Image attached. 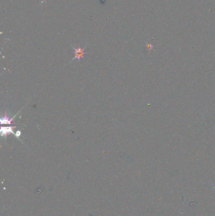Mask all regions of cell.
Returning <instances> with one entry per match:
<instances>
[{
    "mask_svg": "<svg viewBox=\"0 0 215 216\" xmlns=\"http://www.w3.org/2000/svg\"><path fill=\"white\" fill-rule=\"evenodd\" d=\"M72 47L74 50V55H75V56H74L71 62L75 60H76L78 61H80L81 59L85 56V55L86 54V53L85 52L86 47H85L83 48H81L80 47H78V48H75V47L73 46Z\"/></svg>",
    "mask_w": 215,
    "mask_h": 216,
    "instance_id": "6da1fadb",
    "label": "cell"
},
{
    "mask_svg": "<svg viewBox=\"0 0 215 216\" xmlns=\"http://www.w3.org/2000/svg\"><path fill=\"white\" fill-rule=\"evenodd\" d=\"M13 128L15 127H1L0 130H1V135L3 137V138H6L8 135L11 134H15V133L13 132Z\"/></svg>",
    "mask_w": 215,
    "mask_h": 216,
    "instance_id": "7a4b0ae2",
    "label": "cell"
},
{
    "mask_svg": "<svg viewBox=\"0 0 215 216\" xmlns=\"http://www.w3.org/2000/svg\"><path fill=\"white\" fill-rule=\"evenodd\" d=\"M15 117V116H14L13 117H11V118H9V117L7 116L6 114H5L4 116H3L1 118V124H11Z\"/></svg>",
    "mask_w": 215,
    "mask_h": 216,
    "instance_id": "3957f363",
    "label": "cell"
},
{
    "mask_svg": "<svg viewBox=\"0 0 215 216\" xmlns=\"http://www.w3.org/2000/svg\"><path fill=\"white\" fill-rule=\"evenodd\" d=\"M20 135H21V132H20V131H17L16 133H15V136H17V138H18V137L20 136Z\"/></svg>",
    "mask_w": 215,
    "mask_h": 216,
    "instance_id": "277c9868",
    "label": "cell"
},
{
    "mask_svg": "<svg viewBox=\"0 0 215 216\" xmlns=\"http://www.w3.org/2000/svg\"><path fill=\"white\" fill-rule=\"evenodd\" d=\"M147 49H148V50H151L152 48H153V46H152L151 44H147Z\"/></svg>",
    "mask_w": 215,
    "mask_h": 216,
    "instance_id": "5b68a950",
    "label": "cell"
},
{
    "mask_svg": "<svg viewBox=\"0 0 215 216\" xmlns=\"http://www.w3.org/2000/svg\"><path fill=\"white\" fill-rule=\"evenodd\" d=\"M213 188H214V190H215V186H213Z\"/></svg>",
    "mask_w": 215,
    "mask_h": 216,
    "instance_id": "8992f818",
    "label": "cell"
}]
</instances>
